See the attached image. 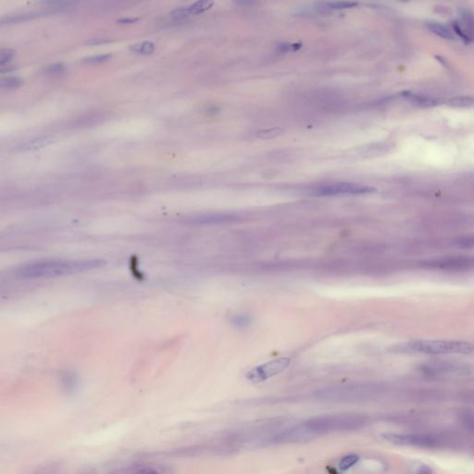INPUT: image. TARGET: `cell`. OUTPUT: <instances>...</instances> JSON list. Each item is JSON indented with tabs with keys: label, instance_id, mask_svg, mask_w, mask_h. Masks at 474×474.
Instances as JSON below:
<instances>
[{
	"label": "cell",
	"instance_id": "6da1fadb",
	"mask_svg": "<svg viewBox=\"0 0 474 474\" xmlns=\"http://www.w3.org/2000/svg\"><path fill=\"white\" fill-rule=\"evenodd\" d=\"M104 264L99 260H37L21 266L15 270V274L21 279H47L95 270Z\"/></svg>",
	"mask_w": 474,
	"mask_h": 474
},
{
	"label": "cell",
	"instance_id": "7a4b0ae2",
	"mask_svg": "<svg viewBox=\"0 0 474 474\" xmlns=\"http://www.w3.org/2000/svg\"><path fill=\"white\" fill-rule=\"evenodd\" d=\"M410 351L430 355H469L474 352V345L469 342L447 340H418L408 343Z\"/></svg>",
	"mask_w": 474,
	"mask_h": 474
},
{
	"label": "cell",
	"instance_id": "3957f363",
	"mask_svg": "<svg viewBox=\"0 0 474 474\" xmlns=\"http://www.w3.org/2000/svg\"><path fill=\"white\" fill-rule=\"evenodd\" d=\"M376 189L369 185L363 184H327L322 186H318L311 191V196L313 197H337V196H357V194H368L374 193Z\"/></svg>",
	"mask_w": 474,
	"mask_h": 474
},
{
	"label": "cell",
	"instance_id": "277c9868",
	"mask_svg": "<svg viewBox=\"0 0 474 474\" xmlns=\"http://www.w3.org/2000/svg\"><path fill=\"white\" fill-rule=\"evenodd\" d=\"M290 364V358L288 357H280L273 360L266 362L262 365L254 368L250 371L246 377L250 381L254 382H260L265 381L269 378L275 376L280 372L285 371L286 368Z\"/></svg>",
	"mask_w": 474,
	"mask_h": 474
},
{
	"label": "cell",
	"instance_id": "5b68a950",
	"mask_svg": "<svg viewBox=\"0 0 474 474\" xmlns=\"http://www.w3.org/2000/svg\"><path fill=\"white\" fill-rule=\"evenodd\" d=\"M382 438L389 443L399 445H414L419 448H432L438 443V440L433 435L427 434H398L385 433Z\"/></svg>",
	"mask_w": 474,
	"mask_h": 474
},
{
	"label": "cell",
	"instance_id": "8992f818",
	"mask_svg": "<svg viewBox=\"0 0 474 474\" xmlns=\"http://www.w3.org/2000/svg\"><path fill=\"white\" fill-rule=\"evenodd\" d=\"M402 97L408 99V101L414 106L419 107H437L445 103V99H443L442 97H428V96L412 94L411 92L403 93Z\"/></svg>",
	"mask_w": 474,
	"mask_h": 474
},
{
	"label": "cell",
	"instance_id": "52a82bcc",
	"mask_svg": "<svg viewBox=\"0 0 474 474\" xmlns=\"http://www.w3.org/2000/svg\"><path fill=\"white\" fill-rule=\"evenodd\" d=\"M214 4L213 1L210 0H202V1H198L192 5L185 7V8H181L177 9L172 12L171 16L175 19H181L184 18L186 16L192 15V14H199L202 13L204 11L209 10Z\"/></svg>",
	"mask_w": 474,
	"mask_h": 474
},
{
	"label": "cell",
	"instance_id": "ba28073f",
	"mask_svg": "<svg viewBox=\"0 0 474 474\" xmlns=\"http://www.w3.org/2000/svg\"><path fill=\"white\" fill-rule=\"evenodd\" d=\"M453 30L465 43L474 41L473 22L468 17H464L460 21H455L452 24Z\"/></svg>",
	"mask_w": 474,
	"mask_h": 474
},
{
	"label": "cell",
	"instance_id": "9c48e42d",
	"mask_svg": "<svg viewBox=\"0 0 474 474\" xmlns=\"http://www.w3.org/2000/svg\"><path fill=\"white\" fill-rule=\"evenodd\" d=\"M237 219V217L233 214H225V213H219V214H209L203 215L194 219V221L198 224H205V225H214V224H224V222H231Z\"/></svg>",
	"mask_w": 474,
	"mask_h": 474
},
{
	"label": "cell",
	"instance_id": "30bf717a",
	"mask_svg": "<svg viewBox=\"0 0 474 474\" xmlns=\"http://www.w3.org/2000/svg\"><path fill=\"white\" fill-rule=\"evenodd\" d=\"M445 105L453 107H474V97L472 96H457L445 99Z\"/></svg>",
	"mask_w": 474,
	"mask_h": 474
},
{
	"label": "cell",
	"instance_id": "8fae6325",
	"mask_svg": "<svg viewBox=\"0 0 474 474\" xmlns=\"http://www.w3.org/2000/svg\"><path fill=\"white\" fill-rule=\"evenodd\" d=\"M426 27L428 28V30L433 33L434 35L440 36L443 39H448V40L454 39V35L452 34V32L450 31L447 26L443 25L441 23L431 21V22L426 23Z\"/></svg>",
	"mask_w": 474,
	"mask_h": 474
},
{
	"label": "cell",
	"instance_id": "7c38bea8",
	"mask_svg": "<svg viewBox=\"0 0 474 474\" xmlns=\"http://www.w3.org/2000/svg\"><path fill=\"white\" fill-rule=\"evenodd\" d=\"M230 322L236 327L244 328L248 326L252 322V317L249 314H235L230 318Z\"/></svg>",
	"mask_w": 474,
	"mask_h": 474
},
{
	"label": "cell",
	"instance_id": "4fadbf2b",
	"mask_svg": "<svg viewBox=\"0 0 474 474\" xmlns=\"http://www.w3.org/2000/svg\"><path fill=\"white\" fill-rule=\"evenodd\" d=\"M39 16H40L39 12H31V13H26V14L23 13V14H20V15L10 16V17H7V18H3L1 20V24L27 21V20L39 17Z\"/></svg>",
	"mask_w": 474,
	"mask_h": 474
},
{
	"label": "cell",
	"instance_id": "5bb4252c",
	"mask_svg": "<svg viewBox=\"0 0 474 474\" xmlns=\"http://www.w3.org/2000/svg\"><path fill=\"white\" fill-rule=\"evenodd\" d=\"M52 142V139H49V138H42V139H37V140H34V141H31V142H28L26 143L25 145L21 146V151H30V150H36V149H39V148H44L47 146L48 144H50Z\"/></svg>",
	"mask_w": 474,
	"mask_h": 474
},
{
	"label": "cell",
	"instance_id": "9a60e30c",
	"mask_svg": "<svg viewBox=\"0 0 474 474\" xmlns=\"http://www.w3.org/2000/svg\"><path fill=\"white\" fill-rule=\"evenodd\" d=\"M131 50L137 53V54H142V55H148L153 53L155 50V45L152 42H143L140 44H136L131 47Z\"/></svg>",
	"mask_w": 474,
	"mask_h": 474
},
{
	"label": "cell",
	"instance_id": "2e32d148",
	"mask_svg": "<svg viewBox=\"0 0 474 474\" xmlns=\"http://www.w3.org/2000/svg\"><path fill=\"white\" fill-rule=\"evenodd\" d=\"M23 80L19 77H7L1 80L0 87L4 89H15L21 87Z\"/></svg>",
	"mask_w": 474,
	"mask_h": 474
},
{
	"label": "cell",
	"instance_id": "e0dca14e",
	"mask_svg": "<svg viewBox=\"0 0 474 474\" xmlns=\"http://www.w3.org/2000/svg\"><path fill=\"white\" fill-rule=\"evenodd\" d=\"M357 5V2L338 1V2H329L324 6H325V9H328V10H347V9L354 8Z\"/></svg>",
	"mask_w": 474,
	"mask_h": 474
},
{
	"label": "cell",
	"instance_id": "ac0fdd59",
	"mask_svg": "<svg viewBox=\"0 0 474 474\" xmlns=\"http://www.w3.org/2000/svg\"><path fill=\"white\" fill-rule=\"evenodd\" d=\"M284 132V129L281 127L271 128V129H266L262 130L257 133V135L261 139H271V138L279 136Z\"/></svg>",
	"mask_w": 474,
	"mask_h": 474
},
{
	"label": "cell",
	"instance_id": "d6986e66",
	"mask_svg": "<svg viewBox=\"0 0 474 474\" xmlns=\"http://www.w3.org/2000/svg\"><path fill=\"white\" fill-rule=\"evenodd\" d=\"M46 5H48V9L52 11H62L72 8V6L75 5V3L71 1H54L46 3Z\"/></svg>",
	"mask_w": 474,
	"mask_h": 474
},
{
	"label": "cell",
	"instance_id": "ffe728a7",
	"mask_svg": "<svg viewBox=\"0 0 474 474\" xmlns=\"http://www.w3.org/2000/svg\"><path fill=\"white\" fill-rule=\"evenodd\" d=\"M357 461H358V457L357 456H356V455H348V456L343 458L340 460L339 468L342 470H346V469L351 468L352 466H354L355 464L357 463Z\"/></svg>",
	"mask_w": 474,
	"mask_h": 474
},
{
	"label": "cell",
	"instance_id": "44dd1931",
	"mask_svg": "<svg viewBox=\"0 0 474 474\" xmlns=\"http://www.w3.org/2000/svg\"><path fill=\"white\" fill-rule=\"evenodd\" d=\"M14 56V52L10 48H4L0 51V64L4 65L11 61Z\"/></svg>",
	"mask_w": 474,
	"mask_h": 474
},
{
	"label": "cell",
	"instance_id": "7402d4cb",
	"mask_svg": "<svg viewBox=\"0 0 474 474\" xmlns=\"http://www.w3.org/2000/svg\"><path fill=\"white\" fill-rule=\"evenodd\" d=\"M111 58V55H99V56L91 57L88 59H85L82 62L85 63H100V62H107Z\"/></svg>",
	"mask_w": 474,
	"mask_h": 474
},
{
	"label": "cell",
	"instance_id": "603a6c76",
	"mask_svg": "<svg viewBox=\"0 0 474 474\" xmlns=\"http://www.w3.org/2000/svg\"><path fill=\"white\" fill-rule=\"evenodd\" d=\"M301 47V44H282L280 50L282 52L296 51Z\"/></svg>",
	"mask_w": 474,
	"mask_h": 474
},
{
	"label": "cell",
	"instance_id": "cb8c5ba5",
	"mask_svg": "<svg viewBox=\"0 0 474 474\" xmlns=\"http://www.w3.org/2000/svg\"><path fill=\"white\" fill-rule=\"evenodd\" d=\"M64 70V65L62 64H54V65H51V66H47L45 70V72L51 74V73H59V72H62V71Z\"/></svg>",
	"mask_w": 474,
	"mask_h": 474
},
{
	"label": "cell",
	"instance_id": "d4e9b609",
	"mask_svg": "<svg viewBox=\"0 0 474 474\" xmlns=\"http://www.w3.org/2000/svg\"><path fill=\"white\" fill-rule=\"evenodd\" d=\"M458 245L462 246V247H474V236L466 237L463 239L459 240V242H458Z\"/></svg>",
	"mask_w": 474,
	"mask_h": 474
},
{
	"label": "cell",
	"instance_id": "484cf974",
	"mask_svg": "<svg viewBox=\"0 0 474 474\" xmlns=\"http://www.w3.org/2000/svg\"><path fill=\"white\" fill-rule=\"evenodd\" d=\"M464 423L465 425L471 431L474 432V416L473 415H469V416H466V418L464 420Z\"/></svg>",
	"mask_w": 474,
	"mask_h": 474
},
{
	"label": "cell",
	"instance_id": "4316f807",
	"mask_svg": "<svg viewBox=\"0 0 474 474\" xmlns=\"http://www.w3.org/2000/svg\"><path fill=\"white\" fill-rule=\"evenodd\" d=\"M412 474H433L432 469L426 467V466H421L420 468L415 469V471Z\"/></svg>",
	"mask_w": 474,
	"mask_h": 474
},
{
	"label": "cell",
	"instance_id": "83f0119b",
	"mask_svg": "<svg viewBox=\"0 0 474 474\" xmlns=\"http://www.w3.org/2000/svg\"><path fill=\"white\" fill-rule=\"evenodd\" d=\"M107 42H109V40H105V39H101V38H99V39H93V40H90V41H88V44H89V45H92V46H94V45H100V44H105V43H107Z\"/></svg>",
	"mask_w": 474,
	"mask_h": 474
},
{
	"label": "cell",
	"instance_id": "f1b7e54d",
	"mask_svg": "<svg viewBox=\"0 0 474 474\" xmlns=\"http://www.w3.org/2000/svg\"><path fill=\"white\" fill-rule=\"evenodd\" d=\"M135 21H136V20H133V19H132V20H129V19L126 20V19H125V20H121V21H120L121 23H132V22Z\"/></svg>",
	"mask_w": 474,
	"mask_h": 474
},
{
	"label": "cell",
	"instance_id": "f546056e",
	"mask_svg": "<svg viewBox=\"0 0 474 474\" xmlns=\"http://www.w3.org/2000/svg\"><path fill=\"white\" fill-rule=\"evenodd\" d=\"M143 474H158V472H157V471H155V470H148V471H146V472H145V473H143Z\"/></svg>",
	"mask_w": 474,
	"mask_h": 474
}]
</instances>
